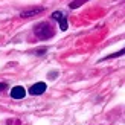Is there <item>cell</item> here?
<instances>
[{"instance_id":"cell-1","label":"cell","mask_w":125,"mask_h":125,"mask_svg":"<svg viewBox=\"0 0 125 125\" xmlns=\"http://www.w3.org/2000/svg\"><path fill=\"white\" fill-rule=\"evenodd\" d=\"M34 34L38 37L40 40H47V38H52L53 34H55V29L51 23L47 21H41L38 24H35L34 28Z\"/></svg>"},{"instance_id":"cell-2","label":"cell","mask_w":125,"mask_h":125,"mask_svg":"<svg viewBox=\"0 0 125 125\" xmlns=\"http://www.w3.org/2000/svg\"><path fill=\"white\" fill-rule=\"evenodd\" d=\"M52 18L60 23V29L61 31H67V26H69V24H67V18H66V15L62 14L61 11H55L52 14Z\"/></svg>"},{"instance_id":"cell-3","label":"cell","mask_w":125,"mask_h":125,"mask_svg":"<svg viewBox=\"0 0 125 125\" xmlns=\"http://www.w3.org/2000/svg\"><path fill=\"white\" fill-rule=\"evenodd\" d=\"M24 96H26V90H24L21 85H15L14 89L11 90V98L12 99H23Z\"/></svg>"},{"instance_id":"cell-4","label":"cell","mask_w":125,"mask_h":125,"mask_svg":"<svg viewBox=\"0 0 125 125\" xmlns=\"http://www.w3.org/2000/svg\"><path fill=\"white\" fill-rule=\"evenodd\" d=\"M44 92H46V84L44 83H37L29 89L31 95H43Z\"/></svg>"},{"instance_id":"cell-5","label":"cell","mask_w":125,"mask_h":125,"mask_svg":"<svg viewBox=\"0 0 125 125\" xmlns=\"http://www.w3.org/2000/svg\"><path fill=\"white\" fill-rule=\"evenodd\" d=\"M40 12H43V8H34V9H26V11H23L20 17L21 18H29V17H34L37 14H40Z\"/></svg>"},{"instance_id":"cell-6","label":"cell","mask_w":125,"mask_h":125,"mask_svg":"<svg viewBox=\"0 0 125 125\" xmlns=\"http://www.w3.org/2000/svg\"><path fill=\"white\" fill-rule=\"evenodd\" d=\"M124 53H125V47L122 49V51H119V52H115V53H111V55H107V57H104L101 61H104V60H111V58H117V57H122Z\"/></svg>"},{"instance_id":"cell-7","label":"cell","mask_w":125,"mask_h":125,"mask_svg":"<svg viewBox=\"0 0 125 125\" xmlns=\"http://www.w3.org/2000/svg\"><path fill=\"white\" fill-rule=\"evenodd\" d=\"M87 0H73V2L70 3V8L72 9H75V8H78V6H81L83 3H85Z\"/></svg>"},{"instance_id":"cell-8","label":"cell","mask_w":125,"mask_h":125,"mask_svg":"<svg viewBox=\"0 0 125 125\" xmlns=\"http://www.w3.org/2000/svg\"><path fill=\"white\" fill-rule=\"evenodd\" d=\"M47 51V47H41V49H37V51H35V53L37 55H43V53H44Z\"/></svg>"},{"instance_id":"cell-9","label":"cell","mask_w":125,"mask_h":125,"mask_svg":"<svg viewBox=\"0 0 125 125\" xmlns=\"http://www.w3.org/2000/svg\"><path fill=\"white\" fill-rule=\"evenodd\" d=\"M6 87H8V84H6V83H0V92L6 90Z\"/></svg>"}]
</instances>
